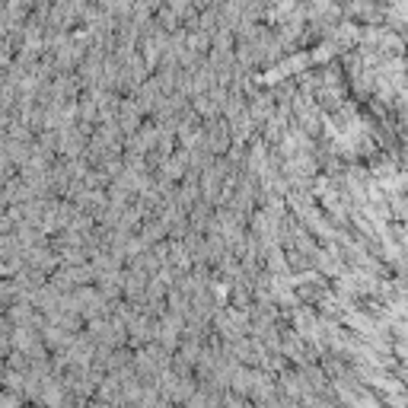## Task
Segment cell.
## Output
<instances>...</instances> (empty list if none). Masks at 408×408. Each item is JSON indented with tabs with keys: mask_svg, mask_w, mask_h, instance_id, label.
I'll return each mask as SVG.
<instances>
[{
	"mask_svg": "<svg viewBox=\"0 0 408 408\" xmlns=\"http://www.w3.org/2000/svg\"><path fill=\"white\" fill-rule=\"evenodd\" d=\"M395 351H399V357H402V361H408V344H399Z\"/></svg>",
	"mask_w": 408,
	"mask_h": 408,
	"instance_id": "obj_1",
	"label": "cell"
},
{
	"mask_svg": "<svg viewBox=\"0 0 408 408\" xmlns=\"http://www.w3.org/2000/svg\"><path fill=\"white\" fill-rule=\"evenodd\" d=\"M96 408H105V405H96Z\"/></svg>",
	"mask_w": 408,
	"mask_h": 408,
	"instance_id": "obj_2",
	"label": "cell"
}]
</instances>
